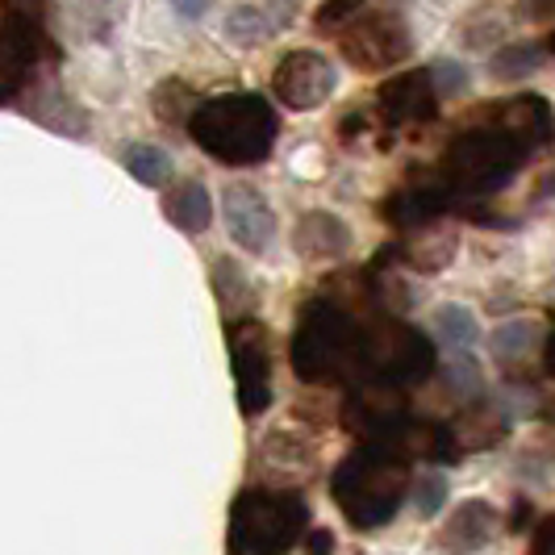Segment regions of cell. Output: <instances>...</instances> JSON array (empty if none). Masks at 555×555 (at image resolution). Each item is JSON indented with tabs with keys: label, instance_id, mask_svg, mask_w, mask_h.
<instances>
[{
	"label": "cell",
	"instance_id": "obj_1",
	"mask_svg": "<svg viewBox=\"0 0 555 555\" xmlns=\"http://www.w3.org/2000/svg\"><path fill=\"white\" fill-rule=\"evenodd\" d=\"M555 139L552 105L543 96H509L493 105L485 121L460 130L443 151V164L435 171V184L447 193L451 209H464L476 201L501 193L534 151Z\"/></svg>",
	"mask_w": 555,
	"mask_h": 555
},
{
	"label": "cell",
	"instance_id": "obj_2",
	"mask_svg": "<svg viewBox=\"0 0 555 555\" xmlns=\"http://www.w3.org/2000/svg\"><path fill=\"white\" fill-rule=\"evenodd\" d=\"M367 301L380 306L372 293V280L363 276L360 297L318 293L297 313L288 360L306 385H351L356 389L363 380V338L372 322V309H363Z\"/></svg>",
	"mask_w": 555,
	"mask_h": 555
},
{
	"label": "cell",
	"instance_id": "obj_3",
	"mask_svg": "<svg viewBox=\"0 0 555 555\" xmlns=\"http://www.w3.org/2000/svg\"><path fill=\"white\" fill-rule=\"evenodd\" d=\"M189 139L222 167H255L272 155L280 139V117L268 96L225 92L201 101L189 121Z\"/></svg>",
	"mask_w": 555,
	"mask_h": 555
},
{
	"label": "cell",
	"instance_id": "obj_4",
	"mask_svg": "<svg viewBox=\"0 0 555 555\" xmlns=\"http://www.w3.org/2000/svg\"><path fill=\"white\" fill-rule=\"evenodd\" d=\"M410 460L385 443H360L334 468L331 493L343 518L356 530H380L410 498Z\"/></svg>",
	"mask_w": 555,
	"mask_h": 555
},
{
	"label": "cell",
	"instance_id": "obj_5",
	"mask_svg": "<svg viewBox=\"0 0 555 555\" xmlns=\"http://www.w3.org/2000/svg\"><path fill=\"white\" fill-rule=\"evenodd\" d=\"M309 530V505L293 489H243L230 505L225 555H288Z\"/></svg>",
	"mask_w": 555,
	"mask_h": 555
},
{
	"label": "cell",
	"instance_id": "obj_6",
	"mask_svg": "<svg viewBox=\"0 0 555 555\" xmlns=\"http://www.w3.org/2000/svg\"><path fill=\"white\" fill-rule=\"evenodd\" d=\"M59 51L51 34L34 22V9H0V105H17L55 88Z\"/></svg>",
	"mask_w": 555,
	"mask_h": 555
},
{
	"label": "cell",
	"instance_id": "obj_7",
	"mask_svg": "<svg viewBox=\"0 0 555 555\" xmlns=\"http://www.w3.org/2000/svg\"><path fill=\"white\" fill-rule=\"evenodd\" d=\"M430 372H435V343L392 313H372L367 338H363L360 385H389L405 392L410 385H422Z\"/></svg>",
	"mask_w": 555,
	"mask_h": 555
},
{
	"label": "cell",
	"instance_id": "obj_8",
	"mask_svg": "<svg viewBox=\"0 0 555 555\" xmlns=\"http://www.w3.org/2000/svg\"><path fill=\"white\" fill-rule=\"evenodd\" d=\"M334 42L360 72H385L392 63H405L414 51L410 22L392 4H356V13L334 29Z\"/></svg>",
	"mask_w": 555,
	"mask_h": 555
},
{
	"label": "cell",
	"instance_id": "obj_9",
	"mask_svg": "<svg viewBox=\"0 0 555 555\" xmlns=\"http://www.w3.org/2000/svg\"><path fill=\"white\" fill-rule=\"evenodd\" d=\"M230 360L238 385V410L247 417L272 405V334L263 322H230Z\"/></svg>",
	"mask_w": 555,
	"mask_h": 555
},
{
	"label": "cell",
	"instance_id": "obj_10",
	"mask_svg": "<svg viewBox=\"0 0 555 555\" xmlns=\"http://www.w3.org/2000/svg\"><path fill=\"white\" fill-rule=\"evenodd\" d=\"M410 422H414V414H410L405 392L389 389V385H360L343 401V426L356 430L363 443L392 447L405 435Z\"/></svg>",
	"mask_w": 555,
	"mask_h": 555
},
{
	"label": "cell",
	"instance_id": "obj_11",
	"mask_svg": "<svg viewBox=\"0 0 555 555\" xmlns=\"http://www.w3.org/2000/svg\"><path fill=\"white\" fill-rule=\"evenodd\" d=\"M334 83H338V72H334V63L326 55H318V51H288L276 63V72H272V96L284 109L306 113L331 101Z\"/></svg>",
	"mask_w": 555,
	"mask_h": 555
},
{
	"label": "cell",
	"instance_id": "obj_12",
	"mask_svg": "<svg viewBox=\"0 0 555 555\" xmlns=\"http://www.w3.org/2000/svg\"><path fill=\"white\" fill-rule=\"evenodd\" d=\"M439 96H443V88L435 83V72L414 67V72H401L389 83H380L376 109L389 130H410V126H426L439 117Z\"/></svg>",
	"mask_w": 555,
	"mask_h": 555
},
{
	"label": "cell",
	"instance_id": "obj_13",
	"mask_svg": "<svg viewBox=\"0 0 555 555\" xmlns=\"http://www.w3.org/2000/svg\"><path fill=\"white\" fill-rule=\"evenodd\" d=\"M225 225H230V238L250 255H263V250L276 243V214L272 205L263 201L259 189L247 184H234L225 189Z\"/></svg>",
	"mask_w": 555,
	"mask_h": 555
},
{
	"label": "cell",
	"instance_id": "obj_14",
	"mask_svg": "<svg viewBox=\"0 0 555 555\" xmlns=\"http://www.w3.org/2000/svg\"><path fill=\"white\" fill-rule=\"evenodd\" d=\"M297 17V4H234L225 13V38L234 47H263Z\"/></svg>",
	"mask_w": 555,
	"mask_h": 555
},
{
	"label": "cell",
	"instance_id": "obj_15",
	"mask_svg": "<svg viewBox=\"0 0 555 555\" xmlns=\"http://www.w3.org/2000/svg\"><path fill=\"white\" fill-rule=\"evenodd\" d=\"M493 534H498V509L489 501H464V505H455L451 522L439 534V547L451 555H473Z\"/></svg>",
	"mask_w": 555,
	"mask_h": 555
},
{
	"label": "cell",
	"instance_id": "obj_16",
	"mask_svg": "<svg viewBox=\"0 0 555 555\" xmlns=\"http://www.w3.org/2000/svg\"><path fill=\"white\" fill-rule=\"evenodd\" d=\"M385 259H401L405 268L414 272H439L443 263H451L455 255V230H443V225H422V230H410L397 247L380 250Z\"/></svg>",
	"mask_w": 555,
	"mask_h": 555
},
{
	"label": "cell",
	"instance_id": "obj_17",
	"mask_svg": "<svg viewBox=\"0 0 555 555\" xmlns=\"http://www.w3.org/2000/svg\"><path fill=\"white\" fill-rule=\"evenodd\" d=\"M451 430V443H455V455H464V451H480V447H493L509 430V417L501 410L498 401H473L468 410H460L455 422L447 426Z\"/></svg>",
	"mask_w": 555,
	"mask_h": 555
},
{
	"label": "cell",
	"instance_id": "obj_18",
	"mask_svg": "<svg viewBox=\"0 0 555 555\" xmlns=\"http://www.w3.org/2000/svg\"><path fill=\"white\" fill-rule=\"evenodd\" d=\"M293 247L301 259H343L351 250V230L334 214H306L293 230Z\"/></svg>",
	"mask_w": 555,
	"mask_h": 555
},
{
	"label": "cell",
	"instance_id": "obj_19",
	"mask_svg": "<svg viewBox=\"0 0 555 555\" xmlns=\"http://www.w3.org/2000/svg\"><path fill=\"white\" fill-rule=\"evenodd\" d=\"M164 218L184 234H205L214 222V201L201 180H180L164 193Z\"/></svg>",
	"mask_w": 555,
	"mask_h": 555
},
{
	"label": "cell",
	"instance_id": "obj_20",
	"mask_svg": "<svg viewBox=\"0 0 555 555\" xmlns=\"http://www.w3.org/2000/svg\"><path fill=\"white\" fill-rule=\"evenodd\" d=\"M214 293H218V306H222L230 322H247V313L255 309V284H250L247 272L234 259H218L214 263Z\"/></svg>",
	"mask_w": 555,
	"mask_h": 555
},
{
	"label": "cell",
	"instance_id": "obj_21",
	"mask_svg": "<svg viewBox=\"0 0 555 555\" xmlns=\"http://www.w3.org/2000/svg\"><path fill=\"white\" fill-rule=\"evenodd\" d=\"M201 109V101H196V92L189 88L184 80H159L155 83V92H151V113L164 121V126H184L189 130V121H193V113Z\"/></svg>",
	"mask_w": 555,
	"mask_h": 555
},
{
	"label": "cell",
	"instance_id": "obj_22",
	"mask_svg": "<svg viewBox=\"0 0 555 555\" xmlns=\"http://www.w3.org/2000/svg\"><path fill=\"white\" fill-rule=\"evenodd\" d=\"M430 331L439 334V343L451 356H468V347L476 343L480 326H476V318L464 306H439L435 318H430Z\"/></svg>",
	"mask_w": 555,
	"mask_h": 555
},
{
	"label": "cell",
	"instance_id": "obj_23",
	"mask_svg": "<svg viewBox=\"0 0 555 555\" xmlns=\"http://www.w3.org/2000/svg\"><path fill=\"white\" fill-rule=\"evenodd\" d=\"M126 171H130L134 180H142L146 189H159V184L171 180V159H167V151H159V146L139 142V146L126 151Z\"/></svg>",
	"mask_w": 555,
	"mask_h": 555
},
{
	"label": "cell",
	"instance_id": "obj_24",
	"mask_svg": "<svg viewBox=\"0 0 555 555\" xmlns=\"http://www.w3.org/2000/svg\"><path fill=\"white\" fill-rule=\"evenodd\" d=\"M539 338V322H509L493 334V356L501 363H522Z\"/></svg>",
	"mask_w": 555,
	"mask_h": 555
},
{
	"label": "cell",
	"instance_id": "obj_25",
	"mask_svg": "<svg viewBox=\"0 0 555 555\" xmlns=\"http://www.w3.org/2000/svg\"><path fill=\"white\" fill-rule=\"evenodd\" d=\"M539 63H543V47H534V42L505 47V51L493 55V76H498V80H518V76L539 72Z\"/></svg>",
	"mask_w": 555,
	"mask_h": 555
},
{
	"label": "cell",
	"instance_id": "obj_26",
	"mask_svg": "<svg viewBox=\"0 0 555 555\" xmlns=\"http://www.w3.org/2000/svg\"><path fill=\"white\" fill-rule=\"evenodd\" d=\"M443 498H447V480L439 473H422L417 476V498H414V505H417V514L422 518H435L439 509H443Z\"/></svg>",
	"mask_w": 555,
	"mask_h": 555
},
{
	"label": "cell",
	"instance_id": "obj_27",
	"mask_svg": "<svg viewBox=\"0 0 555 555\" xmlns=\"http://www.w3.org/2000/svg\"><path fill=\"white\" fill-rule=\"evenodd\" d=\"M527 555H555V514L547 522H539L534 539H530V552Z\"/></svg>",
	"mask_w": 555,
	"mask_h": 555
},
{
	"label": "cell",
	"instance_id": "obj_28",
	"mask_svg": "<svg viewBox=\"0 0 555 555\" xmlns=\"http://www.w3.org/2000/svg\"><path fill=\"white\" fill-rule=\"evenodd\" d=\"M331 534L326 530H309V547H306V555H331Z\"/></svg>",
	"mask_w": 555,
	"mask_h": 555
},
{
	"label": "cell",
	"instance_id": "obj_29",
	"mask_svg": "<svg viewBox=\"0 0 555 555\" xmlns=\"http://www.w3.org/2000/svg\"><path fill=\"white\" fill-rule=\"evenodd\" d=\"M543 367H547V376H555V334L547 338V347H543Z\"/></svg>",
	"mask_w": 555,
	"mask_h": 555
},
{
	"label": "cell",
	"instance_id": "obj_30",
	"mask_svg": "<svg viewBox=\"0 0 555 555\" xmlns=\"http://www.w3.org/2000/svg\"><path fill=\"white\" fill-rule=\"evenodd\" d=\"M552 51H555V42H552Z\"/></svg>",
	"mask_w": 555,
	"mask_h": 555
}]
</instances>
